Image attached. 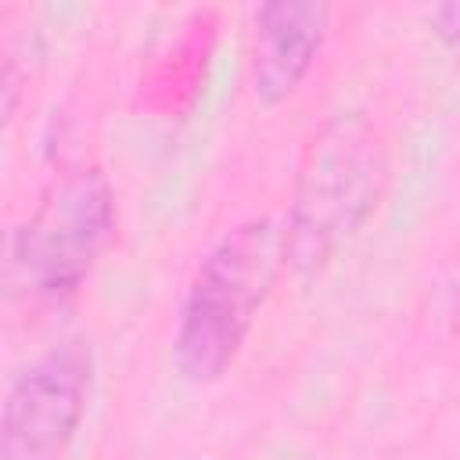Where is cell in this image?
Wrapping results in <instances>:
<instances>
[{
  "label": "cell",
  "mask_w": 460,
  "mask_h": 460,
  "mask_svg": "<svg viewBox=\"0 0 460 460\" xmlns=\"http://www.w3.org/2000/svg\"><path fill=\"white\" fill-rule=\"evenodd\" d=\"M388 180V147L363 111L331 115L302 147L284 248L302 277L323 273L334 255L370 223Z\"/></svg>",
  "instance_id": "1"
},
{
  "label": "cell",
  "mask_w": 460,
  "mask_h": 460,
  "mask_svg": "<svg viewBox=\"0 0 460 460\" xmlns=\"http://www.w3.org/2000/svg\"><path fill=\"white\" fill-rule=\"evenodd\" d=\"M284 266V226L270 216L237 223L205 252L172 338V363L183 381L212 385L230 370Z\"/></svg>",
  "instance_id": "2"
},
{
  "label": "cell",
  "mask_w": 460,
  "mask_h": 460,
  "mask_svg": "<svg viewBox=\"0 0 460 460\" xmlns=\"http://www.w3.org/2000/svg\"><path fill=\"white\" fill-rule=\"evenodd\" d=\"M115 241V190L97 165L65 172L14 226L7 288L32 298L72 295Z\"/></svg>",
  "instance_id": "3"
},
{
  "label": "cell",
  "mask_w": 460,
  "mask_h": 460,
  "mask_svg": "<svg viewBox=\"0 0 460 460\" xmlns=\"http://www.w3.org/2000/svg\"><path fill=\"white\" fill-rule=\"evenodd\" d=\"M93 381L90 341L68 338L29 363L7 388L0 410L4 460H61L75 438Z\"/></svg>",
  "instance_id": "4"
},
{
  "label": "cell",
  "mask_w": 460,
  "mask_h": 460,
  "mask_svg": "<svg viewBox=\"0 0 460 460\" xmlns=\"http://www.w3.org/2000/svg\"><path fill=\"white\" fill-rule=\"evenodd\" d=\"M331 29L323 0H266L252 11L248 83L259 104L288 101L309 75Z\"/></svg>",
  "instance_id": "5"
},
{
  "label": "cell",
  "mask_w": 460,
  "mask_h": 460,
  "mask_svg": "<svg viewBox=\"0 0 460 460\" xmlns=\"http://www.w3.org/2000/svg\"><path fill=\"white\" fill-rule=\"evenodd\" d=\"M431 32L446 47H460V4H442L431 11Z\"/></svg>",
  "instance_id": "6"
}]
</instances>
